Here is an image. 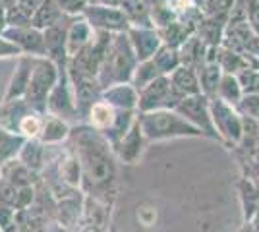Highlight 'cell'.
I'll use <instances>...</instances> for the list:
<instances>
[{"mask_svg":"<svg viewBox=\"0 0 259 232\" xmlns=\"http://www.w3.org/2000/svg\"><path fill=\"white\" fill-rule=\"evenodd\" d=\"M49 151H51V145H43L39 140H27V142L23 144L22 149H20L18 159H20L29 170L37 172V174H41V170L47 166V163L53 161L54 157L60 153V151H58L56 155L51 157Z\"/></svg>","mask_w":259,"mask_h":232,"instance_id":"2e32d148","label":"cell"},{"mask_svg":"<svg viewBox=\"0 0 259 232\" xmlns=\"http://www.w3.org/2000/svg\"><path fill=\"white\" fill-rule=\"evenodd\" d=\"M68 145L81 165V188L85 190V196L105 201L103 194L112 192L116 180V155L107 137L87 124H76L72 126Z\"/></svg>","mask_w":259,"mask_h":232,"instance_id":"6da1fadb","label":"cell"},{"mask_svg":"<svg viewBox=\"0 0 259 232\" xmlns=\"http://www.w3.org/2000/svg\"><path fill=\"white\" fill-rule=\"evenodd\" d=\"M217 64L221 66L223 74H232V76H238L240 72H244V70L251 68L248 62V58L242 55V53L230 51V49H227V47H219Z\"/></svg>","mask_w":259,"mask_h":232,"instance_id":"484cf974","label":"cell"},{"mask_svg":"<svg viewBox=\"0 0 259 232\" xmlns=\"http://www.w3.org/2000/svg\"><path fill=\"white\" fill-rule=\"evenodd\" d=\"M76 16H66L62 22L45 29V58H49L56 66H66L68 64V51H66V33L68 27Z\"/></svg>","mask_w":259,"mask_h":232,"instance_id":"30bf717a","label":"cell"},{"mask_svg":"<svg viewBox=\"0 0 259 232\" xmlns=\"http://www.w3.org/2000/svg\"><path fill=\"white\" fill-rule=\"evenodd\" d=\"M35 176H39V174L33 172V170H29L18 157L0 166V178H4L6 182H10L12 186H16V188L33 186V184H35L33 178Z\"/></svg>","mask_w":259,"mask_h":232,"instance_id":"44dd1931","label":"cell"},{"mask_svg":"<svg viewBox=\"0 0 259 232\" xmlns=\"http://www.w3.org/2000/svg\"><path fill=\"white\" fill-rule=\"evenodd\" d=\"M157 77H161V74H159V70L155 68L153 60H143V62H140V64L136 66V70H134L132 79H130V85L140 93L141 89L147 87V85H149L151 81H155Z\"/></svg>","mask_w":259,"mask_h":232,"instance_id":"4dcf8cb0","label":"cell"},{"mask_svg":"<svg viewBox=\"0 0 259 232\" xmlns=\"http://www.w3.org/2000/svg\"><path fill=\"white\" fill-rule=\"evenodd\" d=\"M22 53L14 43H10L4 35H0V58H20Z\"/></svg>","mask_w":259,"mask_h":232,"instance_id":"8d00e7d4","label":"cell"},{"mask_svg":"<svg viewBox=\"0 0 259 232\" xmlns=\"http://www.w3.org/2000/svg\"><path fill=\"white\" fill-rule=\"evenodd\" d=\"M4 37L14 43L22 55L35 56V58H45V35L41 29L25 25V27H6Z\"/></svg>","mask_w":259,"mask_h":232,"instance_id":"8fae6325","label":"cell"},{"mask_svg":"<svg viewBox=\"0 0 259 232\" xmlns=\"http://www.w3.org/2000/svg\"><path fill=\"white\" fill-rule=\"evenodd\" d=\"M93 27L81 18V16H76L70 27H68V33H66V51H68V60L72 56H76L81 49H85L87 44L91 43L93 39Z\"/></svg>","mask_w":259,"mask_h":232,"instance_id":"ac0fdd59","label":"cell"},{"mask_svg":"<svg viewBox=\"0 0 259 232\" xmlns=\"http://www.w3.org/2000/svg\"><path fill=\"white\" fill-rule=\"evenodd\" d=\"M33 199H35V186L18 188V198H16V205H14V211H27V209H31Z\"/></svg>","mask_w":259,"mask_h":232,"instance_id":"e575fe53","label":"cell"},{"mask_svg":"<svg viewBox=\"0 0 259 232\" xmlns=\"http://www.w3.org/2000/svg\"><path fill=\"white\" fill-rule=\"evenodd\" d=\"M141 132L147 142H162L174 137H203V133L186 122L176 111L138 112Z\"/></svg>","mask_w":259,"mask_h":232,"instance_id":"3957f363","label":"cell"},{"mask_svg":"<svg viewBox=\"0 0 259 232\" xmlns=\"http://www.w3.org/2000/svg\"><path fill=\"white\" fill-rule=\"evenodd\" d=\"M215 97L228 103V105H232V107L236 109V105L242 101V97H244L238 77L232 76V74H223L221 81H219V87H217Z\"/></svg>","mask_w":259,"mask_h":232,"instance_id":"f1b7e54d","label":"cell"},{"mask_svg":"<svg viewBox=\"0 0 259 232\" xmlns=\"http://www.w3.org/2000/svg\"><path fill=\"white\" fill-rule=\"evenodd\" d=\"M174 111L178 112L186 122H190L194 128H197L199 132L203 133V137L219 140V135L215 132V126H213V120H211L209 99L203 93L194 95V97H184Z\"/></svg>","mask_w":259,"mask_h":232,"instance_id":"9c48e42d","label":"cell"},{"mask_svg":"<svg viewBox=\"0 0 259 232\" xmlns=\"http://www.w3.org/2000/svg\"><path fill=\"white\" fill-rule=\"evenodd\" d=\"M101 99L112 105L116 111H136L138 112V91L130 83H118L103 89Z\"/></svg>","mask_w":259,"mask_h":232,"instance_id":"d6986e66","label":"cell"},{"mask_svg":"<svg viewBox=\"0 0 259 232\" xmlns=\"http://www.w3.org/2000/svg\"><path fill=\"white\" fill-rule=\"evenodd\" d=\"M51 232H74V230H68V228H64V226H60V224H54Z\"/></svg>","mask_w":259,"mask_h":232,"instance_id":"f35d334b","label":"cell"},{"mask_svg":"<svg viewBox=\"0 0 259 232\" xmlns=\"http://www.w3.org/2000/svg\"><path fill=\"white\" fill-rule=\"evenodd\" d=\"M68 14L58 8V4L54 2V0H43L41 4H39V8L33 12L31 16V27H37V29H49V27H53L56 25L58 22H62Z\"/></svg>","mask_w":259,"mask_h":232,"instance_id":"cb8c5ba5","label":"cell"},{"mask_svg":"<svg viewBox=\"0 0 259 232\" xmlns=\"http://www.w3.org/2000/svg\"><path fill=\"white\" fill-rule=\"evenodd\" d=\"M138 64H140V60L134 53L132 44H130L128 35H112L107 56H105V62L99 70V87L107 89L110 85H118V83H130L132 74H134Z\"/></svg>","mask_w":259,"mask_h":232,"instance_id":"7a4b0ae2","label":"cell"},{"mask_svg":"<svg viewBox=\"0 0 259 232\" xmlns=\"http://www.w3.org/2000/svg\"><path fill=\"white\" fill-rule=\"evenodd\" d=\"M35 60H37L35 56H27V55H22L18 58V64L14 68V74H12L8 85H6V91H4L0 103H4V101H14V99H23V97H25V91H27L29 79H31Z\"/></svg>","mask_w":259,"mask_h":232,"instance_id":"5bb4252c","label":"cell"},{"mask_svg":"<svg viewBox=\"0 0 259 232\" xmlns=\"http://www.w3.org/2000/svg\"><path fill=\"white\" fill-rule=\"evenodd\" d=\"M155 68L159 70L161 76H170L176 68H180V56H178V49H170L166 44H162L161 49L155 53L151 58Z\"/></svg>","mask_w":259,"mask_h":232,"instance_id":"f546056e","label":"cell"},{"mask_svg":"<svg viewBox=\"0 0 259 232\" xmlns=\"http://www.w3.org/2000/svg\"><path fill=\"white\" fill-rule=\"evenodd\" d=\"M8 27V20H6V8L0 4V35L4 33V29Z\"/></svg>","mask_w":259,"mask_h":232,"instance_id":"74e56055","label":"cell"},{"mask_svg":"<svg viewBox=\"0 0 259 232\" xmlns=\"http://www.w3.org/2000/svg\"><path fill=\"white\" fill-rule=\"evenodd\" d=\"M25 142H27L25 137L0 126V166L12 161V159H16Z\"/></svg>","mask_w":259,"mask_h":232,"instance_id":"83f0119b","label":"cell"},{"mask_svg":"<svg viewBox=\"0 0 259 232\" xmlns=\"http://www.w3.org/2000/svg\"><path fill=\"white\" fill-rule=\"evenodd\" d=\"M205 53H207V44L194 33L190 39H186V41L178 47L180 66H188V68L197 70V68L203 64V60H205Z\"/></svg>","mask_w":259,"mask_h":232,"instance_id":"7402d4cb","label":"cell"},{"mask_svg":"<svg viewBox=\"0 0 259 232\" xmlns=\"http://www.w3.org/2000/svg\"><path fill=\"white\" fill-rule=\"evenodd\" d=\"M257 124H259V120H257Z\"/></svg>","mask_w":259,"mask_h":232,"instance_id":"60d3db41","label":"cell"},{"mask_svg":"<svg viewBox=\"0 0 259 232\" xmlns=\"http://www.w3.org/2000/svg\"><path fill=\"white\" fill-rule=\"evenodd\" d=\"M195 72H197V77H199L201 93L205 95L207 99H213L217 93V87H219V81L223 77L221 66L217 62H203Z\"/></svg>","mask_w":259,"mask_h":232,"instance_id":"d4e9b609","label":"cell"},{"mask_svg":"<svg viewBox=\"0 0 259 232\" xmlns=\"http://www.w3.org/2000/svg\"><path fill=\"white\" fill-rule=\"evenodd\" d=\"M209 111L219 140L230 147H236L242 140V116L238 114V111L232 105L217 97L209 99Z\"/></svg>","mask_w":259,"mask_h":232,"instance_id":"52a82bcc","label":"cell"},{"mask_svg":"<svg viewBox=\"0 0 259 232\" xmlns=\"http://www.w3.org/2000/svg\"><path fill=\"white\" fill-rule=\"evenodd\" d=\"M116 118H118V111H116L112 105H108L107 101L99 99L97 103H93V107L89 109L83 124H87L89 128H93L95 132L107 135V133L112 130Z\"/></svg>","mask_w":259,"mask_h":232,"instance_id":"e0dca14e","label":"cell"},{"mask_svg":"<svg viewBox=\"0 0 259 232\" xmlns=\"http://www.w3.org/2000/svg\"><path fill=\"white\" fill-rule=\"evenodd\" d=\"M184 97L172 87L170 77L161 76L138 93V112L174 111Z\"/></svg>","mask_w":259,"mask_h":232,"instance_id":"8992f818","label":"cell"},{"mask_svg":"<svg viewBox=\"0 0 259 232\" xmlns=\"http://www.w3.org/2000/svg\"><path fill=\"white\" fill-rule=\"evenodd\" d=\"M18 198V188L12 186L10 182H6L4 178H0V207H10L14 209Z\"/></svg>","mask_w":259,"mask_h":232,"instance_id":"836d02e7","label":"cell"},{"mask_svg":"<svg viewBox=\"0 0 259 232\" xmlns=\"http://www.w3.org/2000/svg\"><path fill=\"white\" fill-rule=\"evenodd\" d=\"M157 31H159V37H161L162 44H166V47H170V49H178L186 39H190V37L195 33L190 25H186V23L180 22V20L168 23V25H164V27L157 29Z\"/></svg>","mask_w":259,"mask_h":232,"instance_id":"4316f807","label":"cell"},{"mask_svg":"<svg viewBox=\"0 0 259 232\" xmlns=\"http://www.w3.org/2000/svg\"><path fill=\"white\" fill-rule=\"evenodd\" d=\"M70 132H72V126L68 122L60 120V118H56L53 114H45L39 142L43 145L56 147V145H60L62 142H68Z\"/></svg>","mask_w":259,"mask_h":232,"instance_id":"ffe728a7","label":"cell"},{"mask_svg":"<svg viewBox=\"0 0 259 232\" xmlns=\"http://www.w3.org/2000/svg\"><path fill=\"white\" fill-rule=\"evenodd\" d=\"M225 2H227L228 6H232V2H234V0H225Z\"/></svg>","mask_w":259,"mask_h":232,"instance_id":"ab89813d","label":"cell"},{"mask_svg":"<svg viewBox=\"0 0 259 232\" xmlns=\"http://www.w3.org/2000/svg\"><path fill=\"white\" fill-rule=\"evenodd\" d=\"M83 201L85 194L76 192L68 198H62L56 201V213H58V224L64 226L68 230L79 228L81 215H83Z\"/></svg>","mask_w":259,"mask_h":232,"instance_id":"9a60e30c","label":"cell"},{"mask_svg":"<svg viewBox=\"0 0 259 232\" xmlns=\"http://www.w3.org/2000/svg\"><path fill=\"white\" fill-rule=\"evenodd\" d=\"M47 114H53L56 118L68 122L70 126L81 124V118L77 114L74 87H72V81L68 77L66 66L58 68V81L54 83L53 91L47 99Z\"/></svg>","mask_w":259,"mask_h":232,"instance_id":"5b68a950","label":"cell"},{"mask_svg":"<svg viewBox=\"0 0 259 232\" xmlns=\"http://www.w3.org/2000/svg\"><path fill=\"white\" fill-rule=\"evenodd\" d=\"M126 35H128V41L140 62L151 60L155 53L162 47L159 31L155 27H136V25H132L126 31Z\"/></svg>","mask_w":259,"mask_h":232,"instance_id":"4fadbf2b","label":"cell"},{"mask_svg":"<svg viewBox=\"0 0 259 232\" xmlns=\"http://www.w3.org/2000/svg\"><path fill=\"white\" fill-rule=\"evenodd\" d=\"M236 111L242 118L259 120V95H244L236 105Z\"/></svg>","mask_w":259,"mask_h":232,"instance_id":"d6a6232c","label":"cell"},{"mask_svg":"<svg viewBox=\"0 0 259 232\" xmlns=\"http://www.w3.org/2000/svg\"><path fill=\"white\" fill-rule=\"evenodd\" d=\"M145 144H147V140H145V135L141 132L140 120L136 118V122L132 124V128L124 133V137L112 147V151H114L118 161L126 163V165H136L141 159V155H143Z\"/></svg>","mask_w":259,"mask_h":232,"instance_id":"7c38bea8","label":"cell"},{"mask_svg":"<svg viewBox=\"0 0 259 232\" xmlns=\"http://www.w3.org/2000/svg\"><path fill=\"white\" fill-rule=\"evenodd\" d=\"M168 77H170L172 87L176 89L182 97H194V95H199V93H201L199 77H197V72H195L194 68H188V66L176 68Z\"/></svg>","mask_w":259,"mask_h":232,"instance_id":"603a6c76","label":"cell"},{"mask_svg":"<svg viewBox=\"0 0 259 232\" xmlns=\"http://www.w3.org/2000/svg\"><path fill=\"white\" fill-rule=\"evenodd\" d=\"M81 18L85 20L93 31H107V33H126L132 23L120 6H103V4H87Z\"/></svg>","mask_w":259,"mask_h":232,"instance_id":"ba28073f","label":"cell"},{"mask_svg":"<svg viewBox=\"0 0 259 232\" xmlns=\"http://www.w3.org/2000/svg\"><path fill=\"white\" fill-rule=\"evenodd\" d=\"M58 81V66L49 58H37L25 91V103L39 114H47V99Z\"/></svg>","mask_w":259,"mask_h":232,"instance_id":"277c9868","label":"cell"},{"mask_svg":"<svg viewBox=\"0 0 259 232\" xmlns=\"http://www.w3.org/2000/svg\"><path fill=\"white\" fill-rule=\"evenodd\" d=\"M54 2L68 16H81L83 8L87 6V0H54Z\"/></svg>","mask_w":259,"mask_h":232,"instance_id":"d590c367","label":"cell"},{"mask_svg":"<svg viewBox=\"0 0 259 232\" xmlns=\"http://www.w3.org/2000/svg\"><path fill=\"white\" fill-rule=\"evenodd\" d=\"M238 81L244 95H259V70L257 68H248L238 74Z\"/></svg>","mask_w":259,"mask_h":232,"instance_id":"1f68e13d","label":"cell"}]
</instances>
